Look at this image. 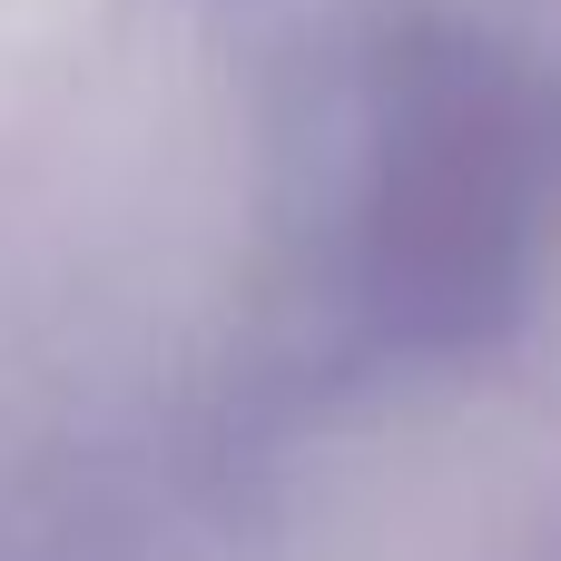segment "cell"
<instances>
[{
  "label": "cell",
  "instance_id": "1",
  "mask_svg": "<svg viewBox=\"0 0 561 561\" xmlns=\"http://www.w3.org/2000/svg\"><path fill=\"white\" fill-rule=\"evenodd\" d=\"M523 99L473 49H424L375 158V306L414 335H473L523 256Z\"/></svg>",
  "mask_w": 561,
  "mask_h": 561
}]
</instances>
